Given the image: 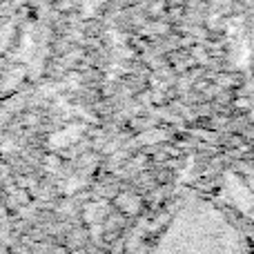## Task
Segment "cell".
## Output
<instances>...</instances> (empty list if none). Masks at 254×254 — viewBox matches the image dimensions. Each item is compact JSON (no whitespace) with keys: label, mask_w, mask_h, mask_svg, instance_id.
I'll return each mask as SVG.
<instances>
[{"label":"cell","mask_w":254,"mask_h":254,"mask_svg":"<svg viewBox=\"0 0 254 254\" xmlns=\"http://www.w3.org/2000/svg\"><path fill=\"white\" fill-rule=\"evenodd\" d=\"M119 207L121 212H125V214H134V212H138L140 207V201L136 196H131V194H123V196H119Z\"/></svg>","instance_id":"cell-1"}]
</instances>
